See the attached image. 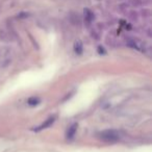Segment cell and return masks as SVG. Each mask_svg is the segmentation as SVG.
Returning a JSON list of instances; mask_svg holds the SVG:
<instances>
[{
	"label": "cell",
	"instance_id": "7a4b0ae2",
	"mask_svg": "<svg viewBox=\"0 0 152 152\" xmlns=\"http://www.w3.org/2000/svg\"><path fill=\"white\" fill-rule=\"evenodd\" d=\"M54 121H55V117H51V118L47 119V120L45 121V123H43L42 125H40L39 127H37L36 130L37 131H40V130H43V129L47 128V127L51 126V125L53 124V122H54Z\"/></svg>",
	"mask_w": 152,
	"mask_h": 152
},
{
	"label": "cell",
	"instance_id": "8992f818",
	"mask_svg": "<svg viewBox=\"0 0 152 152\" xmlns=\"http://www.w3.org/2000/svg\"><path fill=\"white\" fill-rule=\"evenodd\" d=\"M39 103H40V99H39V98H37V97H31V98H29V99H28V104H29V105H31V106L38 105Z\"/></svg>",
	"mask_w": 152,
	"mask_h": 152
},
{
	"label": "cell",
	"instance_id": "5b68a950",
	"mask_svg": "<svg viewBox=\"0 0 152 152\" xmlns=\"http://www.w3.org/2000/svg\"><path fill=\"white\" fill-rule=\"evenodd\" d=\"M74 50H75L76 53L81 54V52H83V44H81V42H79V41L75 42V45H74Z\"/></svg>",
	"mask_w": 152,
	"mask_h": 152
},
{
	"label": "cell",
	"instance_id": "6da1fadb",
	"mask_svg": "<svg viewBox=\"0 0 152 152\" xmlns=\"http://www.w3.org/2000/svg\"><path fill=\"white\" fill-rule=\"evenodd\" d=\"M98 137L106 143H115L120 140V133L116 130H104L98 133Z\"/></svg>",
	"mask_w": 152,
	"mask_h": 152
},
{
	"label": "cell",
	"instance_id": "3957f363",
	"mask_svg": "<svg viewBox=\"0 0 152 152\" xmlns=\"http://www.w3.org/2000/svg\"><path fill=\"white\" fill-rule=\"evenodd\" d=\"M83 15H85V21L87 22V23H91L94 20V14L92 13L89 9L83 10Z\"/></svg>",
	"mask_w": 152,
	"mask_h": 152
},
{
	"label": "cell",
	"instance_id": "277c9868",
	"mask_svg": "<svg viewBox=\"0 0 152 152\" xmlns=\"http://www.w3.org/2000/svg\"><path fill=\"white\" fill-rule=\"evenodd\" d=\"M76 130H77V124H73L69 128V130H68V133H67L68 139H72V137H74V134H75Z\"/></svg>",
	"mask_w": 152,
	"mask_h": 152
}]
</instances>
